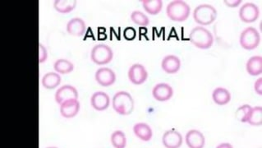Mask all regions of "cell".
I'll return each mask as SVG.
<instances>
[{
    "label": "cell",
    "instance_id": "d6a6232c",
    "mask_svg": "<svg viewBox=\"0 0 262 148\" xmlns=\"http://www.w3.org/2000/svg\"><path fill=\"white\" fill-rule=\"evenodd\" d=\"M215 148H233V147L230 143H220V145H218Z\"/></svg>",
    "mask_w": 262,
    "mask_h": 148
},
{
    "label": "cell",
    "instance_id": "f1b7e54d",
    "mask_svg": "<svg viewBox=\"0 0 262 148\" xmlns=\"http://www.w3.org/2000/svg\"><path fill=\"white\" fill-rule=\"evenodd\" d=\"M123 36L127 40H133L137 36V31L133 28H127L123 31Z\"/></svg>",
    "mask_w": 262,
    "mask_h": 148
},
{
    "label": "cell",
    "instance_id": "83f0119b",
    "mask_svg": "<svg viewBox=\"0 0 262 148\" xmlns=\"http://www.w3.org/2000/svg\"><path fill=\"white\" fill-rule=\"evenodd\" d=\"M252 108V106L247 105V104L240 106L239 108L237 109V111H236V117H237V119L242 123H247Z\"/></svg>",
    "mask_w": 262,
    "mask_h": 148
},
{
    "label": "cell",
    "instance_id": "484cf974",
    "mask_svg": "<svg viewBox=\"0 0 262 148\" xmlns=\"http://www.w3.org/2000/svg\"><path fill=\"white\" fill-rule=\"evenodd\" d=\"M247 123L252 126H261L262 124V106L252 107L249 117L247 119Z\"/></svg>",
    "mask_w": 262,
    "mask_h": 148
},
{
    "label": "cell",
    "instance_id": "4316f807",
    "mask_svg": "<svg viewBox=\"0 0 262 148\" xmlns=\"http://www.w3.org/2000/svg\"><path fill=\"white\" fill-rule=\"evenodd\" d=\"M131 20L133 23H135L136 25L142 28H146L150 24V19L142 11H133V13H131Z\"/></svg>",
    "mask_w": 262,
    "mask_h": 148
},
{
    "label": "cell",
    "instance_id": "5bb4252c",
    "mask_svg": "<svg viewBox=\"0 0 262 148\" xmlns=\"http://www.w3.org/2000/svg\"><path fill=\"white\" fill-rule=\"evenodd\" d=\"M90 105L95 111H106L110 105V96L104 91H96L90 97Z\"/></svg>",
    "mask_w": 262,
    "mask_h": 148
},
{
    "label": "cell",
    "instance_id": "f546056e",
    "mask_svg": "<svg viewBox=\"0 0 262 148\" xmlns=\"http://www.w3.org/2000/svg\"><path fill=\"white\" fill-rule=\"evenodd\" d=\"M39 49H40V51H40V53H39V62H40V63H44L45 61L47 60L48 59L47 49L41 44H40Z\"/></svg>",
    "mask_w": 262,
    "mask_h": 148
},
{
    "label": "cell",
    "instance_id": "603a6c76",
    "mask_svg": "<svg viewBox=\"0 0 262 148\" xmlns=\"http://www.w3.org/2000/svg\"><path fill=\"white\" fill-rule=\"evenodd\" d=\"M142 3L144 10L150 15H157L162 10V0H143Z\"/></svg>",
    "mask_w": 262,
    "mask_h": 148
},
{
    "label": "cell",
    "instance_id": "d6986e66",
    "mask_svg": "<svg viewBox=\"0 0 262 148\" xmlns=\"http://www.w3.org/2000/svg\"><path fill=\"white\" fill-rule=\"evenodd\" d=\"M246 69L250 76L257 77L262 73V59L261 56H252L246 63Z\"/></svg>",
    "mask_w": 262,
    "mask_h": 148
},
{
    "label": "cell",
    "instance_id": "44dd1931",
    "mask_svg": "<svg viewBox=\"0 0 262 148\" xmlns=\"http://www.w3.org/2000/svg\"><path fill=\"white\" fill-rule=\"evenodd\" d=\"M61 82H62L61 76L55 72L45 73V75L43 76L41 81L43 87L48 90H53L57 88L60 85Z\"/></svg>",
    "mask_w": 262,
    "mask_h": 148
},
{
    "label": "cell",
    "instance_id": "7c38bea8",
    "mask_svg": "<svg viewBox=\"0 0 262 148\" xmlns=\"http://www.w3.org/2000/svg\"><path fill=\"white\" fill-rule=\"evenodd\" d=\"M60 106V114L63 118H72L78 116L81 104L77 99H72L62 102Z\"/></svg>",
    "mask_w": 262,
    "mask_h": 148
},
{
    "label": "cell",
    "instance_id": "8992f818",
    "mask_svg": "<svg viewBox=\"0 0 262 148\" xmlns=\"http://www.w3.org/2000/svg\"><path fill=\"white\" fill-rule=\"evenodd\" d=\"M240 45L246 51H253L261 43V35L256 28L249 27L245 28L240 35Z\"/></svg>",
    "mask_w": 262,
    "mask_h": 148
},
{
    "label": "cell",
    "instance_id": "e0dca14e",
    "mask_svg": "<svg viewBox=\"0 0 262 148\" xmlns=\"http://www.w3.org/2000/svg\"><path fill=\"white\" fill-rule=\"evenodd\" d=\"M161 68L163 71L169 74L177 73L181 68V60L177 56L174 55L165 56L161 62Z\"/></svg>",
    "mask_w": 262,
    "mask_h": 148
},
{
    "label": "cell",
    "instance_id": "7a4b0ae2",
    "mask_svg": "<svg viewBox=\"0 0 262 148\" xmlns=\"http://www.w3.org/2000/svg\"><path fill=\"white\" fill-rule=\"evenodd\" d=\"M190 41L201 50H208L214 44V36L210 30L204 27H196L189 33Z\"/></svg>",
    "mask_w": 262,
    "mask_h": 148
},
{
    "label": "cell",
    "instance_id": "ac0fdd59",
    "mask_svg": "<svg viewBox=\"0 0 262 148\" xmlns=\"http://www.w3.org/2000/svg\"><path fill=\"white\" fill-rule=\"evenodd\" d=\"M133 133L143 142H149L153 137L152 128L146 123H138L133 126Z\"/></svg>",
    "mask_w": 262,
    "mask_h": 148
},
{
    "label": "cell",
    "instance_id": "30bf717a",
    "mask_svg": "<svg viewBox=\"0 0 262 148\" xmlns=\"http://www.w3.org/2000/svg\"><path fill=\"white\" fill-rule=\"evenodd\" d=\"M55 101L58 105H61L62 102L72 100V99H77L78 100V91L75 87L72 85L62 86L58 88L55 95Z\"/></svg>",
    "mask_w": 262,
    "mask_h": 148
},
{
    "label": "cell",
    "instance_id": "5b68a950",
    "mask_svg": "<svg viewBox=\"0 0 262 148\" xmlns=\"http://www.w3.org/2000/svg\"><path fill=\"white\" fill-rule=\"evenodd\" d=\"M90 59L93 63L97 65H105L113 60L114 51L109 45L99 44L92 48Z\"/></svg>",
    "mask_w": 262,
    "mask_h": 148
},
{
    "label": "cell",
    "instance_id": "9a60e30c",
    "mask_svg": "<svg viewBox=\"0 0 262 148\" xmlns=\"http://www.w3.org/2000/svg\"><path fill=\"white\" fill-rule=\"evenodd\" d=\"M185 141L189 148H204L205 145V136L197 129L188 131L185 137Z\"/></svg>",
    "mask_w": 262,
    "mask_h": 148
},
{
    "label": "cell",
    "instance_id": "277c9868",
    "mask_svg": "<svg viewBox=\"0 0 262 148\" xmlns=\"http://www.w3.org/2000/svg\"><path fill=\"white\" fill-rule=\"evenodd\" d=\"M217 10L212 5L200 4L193 11V18L200 27L211 25L217 18Z\"/></svg>",
    "mask_w": 262,
    "mask_h": 148
},
{
    "label": "cell",
    "instance_id": "9c48e42d",
    "mask_svg": "<svg viewBox=\"0 0 262 148\" xmlns=\"http://www.w3.org/2000/svg\"><path fill=\"white\" fill-rule=\"evenodd\" d=\"M95 78L99 85L106 88L115 84L116 82V74L111 68L103 67L95 72Z\"/></svg>",
    "mask_w": 262,
    "mask_h": 148
},
{
    "label": "cell",
    "instance_id": "6da1fadb",
    "mask_svg": "<svg viewBox=\"0 0 262 148\" xmlns=\"http://www.w3.org/2000/svg\"><path fill=\"white\" fill-rule=\"evenodd\" d=\"M112 106L115 112L120 116H129L134 110V100L130 93L121 90L114 95Z\"/></svg>",
    "mask_w": 262,
    "mask_h": 148
},
{
    "label": "cell",
    "instance_id": "4dcf8cb0",
    "mask_svg": "<svg viewBox=\"0 0 262 148\" xmlns=\"http://www.w3.org/2000/svg\"><path fill=\"white\" fill-rule=\"evenodd\" d=\"M254 90L257 95H262V79L259 78L255 82Z\"/></svg>",
    "mask_w": 262,
    "mask_h": 148
},
{
    "label": "cell",
    "instance_id": "3957f363",
    "mask_svg": "<svg viewBox=\"0 0 262 148\" xmlns=\"http://www.w3.org/2000/svg\"><path fill=\"white\" fill-rule=\"evenodd\" d=\"M191 8L188 3L182 0L171 1L166 7V14L170 20L182 23L189 18Z\"/></svg>",
    "mask_w": 262,
    "mask_h": 148
},
{
    "label": "cell",
    "instance_id": "ffe728a7",
    "mask_svg": "<svg viewBox=\"0 0 262 148\" xmlns=\"http://www.w3.org/2000/svg\"><path fill=\"white\" fill-rule=\"evenodd\" d=\"M212 99L218 106H225L231 101V93L225 88H215L213 90Z\"/></svg>",
    "mask_w": 262,
    "mask_h": 148
},
{
    "label": "cell",
    "instance_id": "ba28073f",
    "mask_svg": "<svg viewBox=\"0 0 262 148\" xmlns=\"http://www.w3.org/2000/svg\"><path fill=\"white\" fill-rule=\"evenodd\" d=\"M239 18L244 23H252L259 18L260 9L255 3H246L241 7Z\"/></svg>",
    "mask_w": 262,
    "mask_h": 148
},
{
    "label": "cell",
    "instance_id": "d4e9b609",
    "mask_svg": "<svg viewBox=\"0 0 262 148\" xmlns=\"http://www.w3.org/2000/svg\"><path fill=\"white\" fill-rule=\"evenodd\" d=\"M111 144L115 148H125L127 147V137L121 130H116L110 137Z\"/></svg>",
    "mask_w": 262,
    "mask_h": 148
},
{
    "label": "cell",
    "instance_id": "4fadbf2b",
    "mask_svg": "<svg viewBox=\"0 0 262 148\" xmlns=\"http://www.w3.org/2000/svg\"><path fill=\"white\" fill-rule=\"evenodd\" d=\"M183 138L178 131L170 129L164 133L162 137L163 145L165 148H180L182 145Z\"/></svg>",
    "mask_w": 262,
    "mask_h": 148
},
{
    "label": "cell",
    "instance_id": "8fae6325",
    "mask_svg": "<svg viewBox=\"0 0 262 148\" xmlns=\"http://www.w3.org/2000/svg\"><path fill=\"white\" fill-rule=\"evenodd\" d=\"M152 95L156 101L165 102L173 97L174 89L168 83H158L153 88Z\"/></svg>",
    "mask_w": 262,
    "mask_h": 148
},
{
    "label": "cell",
    "instance_id": "836d02e7",
    "mask_svg": "<svg viewBox=\"0 0 262 148\" xmlns=\"http://www.w3.org/2000/svg\"><path fill=\"white\" fill-rule=\"evenodd\" d=\"M55 148V147H50V148Z\"/></svg>",
    "mask_w": 262,
    "mask_h": 148
},
{
    "label": "cell",
    "instance_id": "7402d4cb",
    "mask_svg": "<svg viewBox=\"0 0 262 148\" xmlns=\"http://www.w3.org/2000/svg\"><path fill=\"white\" fill-rule=\"evenodd\" d=\"M77 3L76 0H55L54 8L58 13L65 14L73 12L77 7Z\"/></svg>",
    "mask_w": 262,
    "mask_h": 148
},
{
    "label": "cell",
    "instance_id": "2e32d148",
    "mask_svg": "<svg viewBox=\"0 0 262 148\" xmlns=\"http://www.w3.org/2000/svg\"><path fill=\"white\" fill-rule=\"evenodd\" d=\"M66 30L69 35L81 37L83 36L87 30V25L84 21L80 18H72L66 26Z\"/></svg>",
    "mask_w": 262,
    "mask_h": 148
},
{
    "label": "cell",
    "instance_id": "52a82bcc",
    "mask_svg": "<svg viewBox=\"0 0 262 148\" xmlns=\"http://www.w3.org/2000/svg\"><path fill=\"white\" fill-rule=\"evenodd\" d=\"M127 76L130 82L134 85H143L147 80L148 72L145 66L141 63H134L130 67Z\"/></svg>",
    "mask_w": 262,
    "mask_h": 148
},
{
    "label": "cell",
    "instance_id": "1f68e13d",
    "mask_svg": "<svg viewBox=\"0 0 262 148\" xmlns=\"http://www.w3.org/2000/svg\"><path fill=\"white\" fill-rule=\"evenodd\" d=\"M224 3L225 5L230 8H236L237 6H239L242 3V0H225Z\"/></svg>",
    "mask_w": 262,
    "mask_h": 148
},
{
    "label": "cell",
    "instance_id": "cb8c5ba5",
    "mask_svg": "<svg viewBox=\"0 0 262 148\" xmlns=\"http://www.w3.org/2000/svg\"><path fill=\"white\" fill-rule=\"evenodd\" d=\"M55 73L58 74H68L74 70V64L71 61L65 59H59L54 63Z\"/></svg>",
    "mask_w": 262,
    "mask_h": 148
}]
</instances>
